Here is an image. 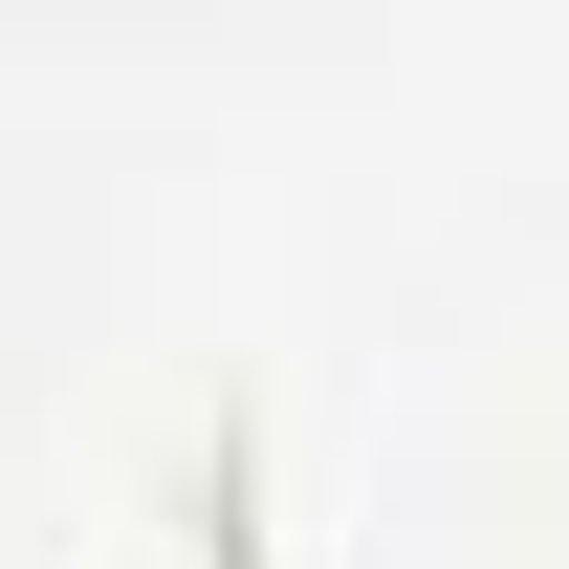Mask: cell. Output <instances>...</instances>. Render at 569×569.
<instances>
[{
	"instance_id": "6da1fadb",
	"label": "cell",
	"mask_w": 569,
	"mask_h": 569,
	"mask_svg": "<svg viewBox=\"0 0 569 569\" xmlns=\"http://www.w3.org/2000/svg\"><path fill=\"white\" fill-rule=\"evenodd\" d=\"M153 569H284V526H263V417H241V395L176 438V482H153Z\"/></svg>"
}]
</instances>
